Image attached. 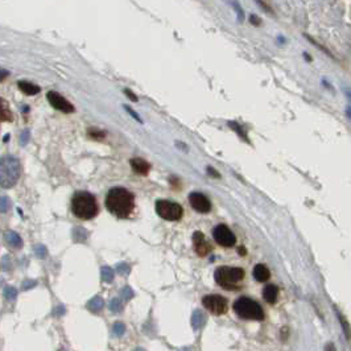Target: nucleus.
<instances>
[{
	"mask_svg": "<svg viewBox=\"0 0 351 351\" xmlns=\"http://www.w3.org/2000/svg\"><path fill=\"white\" fill-rule=\"evenodd\" d=\"M193 328L194 329H201L205 324H206V317L204 316V313L202 311H196L194 313V316H193Z\"/></svg>",
	"mask_w": 351,
	"mask_h": 351,
	"instance_id": "a211bd4d",
	"label": "nucleus"
},
{
	"mask_svg": "<svg viewBox=\"0 0 351 351\" xmlns=\"http://www.w3.org/2000/svg\"><path fill=\"white\" fill-rule=\"evenodd\" d=\"M251 22L255 24V25H259V24H260V21H258V18H256V16H251Z\"/></svg>",
	"mask_w": 351,
	"mask_h": 351,
	"instance_id": "2f4dec72",
	"label": "nucleus"
},
{
	"mask_svg": "<svg viewBox=\"0 0 351 351\" xmlns=\"http://www.w3.org/2000/svg\"><path fill=\"white\" fill-rule=\"evenodd\" d=\"M124 93L127 94V97H128V98L131 99V101H134V102H138V97H136V95H135V94L132 93L131 90L125 89V90H124Z\"/></svg>",
	"mask_w": 351,
	"mask_h": 351,
	"instance_id": "a878e982",
	"label": "nucleus"
},
{
	"mask_svg": "<svg viewBox=\"0 0 351 351\" xmlns=\"http://www.w3.org/2000/svg\"><path fill=\"white\" fill-rule=\"evenodd\" d=\"M21 174L20 161L14 156H5L0 160V186L8 189L18 183Z\"/></svg>",
	"mask_w": 351,
	"mask_h": 351,
	"instance_id": "7ed1b4c3",
	"label": "nucleus"
},
{
	"mask_svg": "<svg viewBox=\"0 0 351 351\" xmlns=\"http://www.w3.org/2000/svg\"><path fill=\"white\" fill-rule=\"evenodd\" d=\"M103 280L104 281H111L114 279V275H112V271L110 268H103Z\"/></svg>",
	"mask_w": 351,
	"mask_h": 351,
	"instance_id": "4be33fe9",
	"label": "nucleus"
},
{
	"mask_svg": "<svg viewBox=\"0 0 351 351\" xmlns=\"http://www.w3.org/2000/svg\"><path fill=\"white\" fill-rule=\"evenodd\" d=\"M8 76V71H5V70H0V81L1 80H4L5 77Z\"/></svg>",
	"mask_w": 351,
	"mask_h": 351,
	"instance_id": "7c9ffc66",
	"label": "nucleus"
},
{
	"mask_svg": "<svg viewBox=\"0 0 351 351\" xmlns=\"http://www.w3.org/2000/svg\"><path fill=\"white\" fill-rule=\"evenodd\" d=\"M19 89L21 90L22 93L27 94V95H36V94L40 93V87L35 83H31L28 81H20L19 82Z\"/></svg>",
	"mask_w": 351,
	"mask_h": 351,
	"instance_id": "dca6fc26",
	"label": "nucleus"
},
{
	"mask_svg": "<svg viewBox=\"0 0 351 351\" xmlns=\"http://www.w3.org/2000/svg\"><path fill=\"white\" fill-rule=\"evenodd\" d=\"M112 331H114L116 337H122L125 331V326L123 324H120V322H116V324L114 325V328H112Z\"/></svg>",
	"mask_w": 351,
	"mask_h": 351,
	"instance_id": "aec40b11",
	"label": "nucleus"
},
{
	"mask_svg": "<svg viewBox=\"0 0 351 351\" xmlns=\"http://www.w3.org/2000/svg\"><path fill=\"white\" fill-rule=\"evenodd\" d=\"M111 310L115 311V313H118V311L122 310V305H120L118 300H114V301L111 302Z\"/></svg>",
	"mask_w": 351,
	"mask_h": 351,
	"instance_id": "393cba45",
	"label": "nucleus"
},
{
	"mask_svg": "<svg viewBox=\"0 0 351 351\" xmlns=\"http://www.w3.org/2000/svg\"><path fill=\"white\" fill-rule=\"evenodd\" d=\"M156 213L165 221L176 222V221H180L183 218L184 209L181 205L172 202V201L159 200L156 202Z\"/></svg>",
	"mask_w": 351,
	"mask_h": 351,
	"instance_id": "423d86ee",
	"label": "nucleus"
},
{
	"mask_svg": "<svg viewBox=\"0 0 351 351\" xmlns=\"http://www.w3.org/2000/svg\"><path fill=\"white\" fill-rule=\"evenodd\" d=\"M135 351H145V350H144V349H136Z\"/></svg>",
	"mask_w": 351,
	"mask_h": 351,
	"instance_id": "72a5a7b5",
	"label": "nucleus"
},
{
	"mask_svg": "<svg viewBox=\"0 0 351 351\" xmlns=\"http://www.w3.org/2000/svg\"><path fill=\"white\" fill-rule=\"evenodd\" d=\"M106 207L118 218H128L135 207L134 194L125 187H112L107 193Z\"/></svg>",
	"mask_w": 351,
	"mask_h": 351,
	"instance_id": "f257e3e1",
	"label": "nucleus"
},
{
	"mask_svg": "<svg viewBox=\"0 0 351 351\" xmlns=\"http://www.w3.org/2000/svg\"><path fill=\"white\" fill-rule=\"evenodd\" d=\"M189 202L193 209L196 210L197 213L206 214L211 210V202L209 198L200 193V191H193L189 194Z\"/></svg>",
	"mask_w": 351,
	"mask_h": 351,
	"instance_id": "1a4fd4ad",
	"label": "nucleus"
},
{
	"mask_svg": "<svg viewBox=\"0 0 351 351\" xmlns=\"http://www.w3.org/2000/svg\"><path fill=\"white\" fill-rule=\"evenodd\" d=\"M325 351H337V350H335V347H334L333 343H328L326 347H325Z\"/></svg>",
	"mask_w": 351,
	"mask_h": 351,
	"instance_id": "c756f323",
	"label": "nucleus"
},
{
	"mask_svg": "<svg viewBox=\"0 0 351 351\" xmlns=\"http://www.w3.org/2000/svg\"><path fill=\"white\" fill-rule=\"evenodd\" d=\"M14 114L11 111L8 102L5 99L0 98V122H12Z\"/></svg>",
	"mask_w": 351,
	"mask_h": 351,
	"instance_id": "2eb2a0df",
	"label": "nucleus"
},
{
	"mask_svg": "<svg viewBox=\"0 0 351 351\" xmlns=\"http://www.w3.org/2000/svg\"><path fill=\"white\" fill-rule=\"evenodd\" d=\"M277 294H279V288L273 284H268L263 289V297L268 304H275L277 300Z\"/></svg>",
	"mask_w": 351,
	"mask_h": 351,
	"instance_id": "4468645a",
	"label": "nucleus"
},
{
	"mask_svg": "<svg viewBox=\"0 0 351 351\" xmlns=\"http://www.w3.org/2000/svg\"><path fill=\"white\" fill-rule=\"evenodd\" d=\"M89 309L91 311H99L103 308V300L101 297H95L89 302Z\"/></svg>",
	"mask_w": 351,
	"mask_h": 351,
	"instance_id": "6ab92c4d",
	"label": "nucleus"
},
{
	"mask_svg": "<svg viewBox=\"0 0 351 351\" xmlns=\"http://www.w3.org/2000/svg\"><path fill=\"white\" fill-rule=\"evenodd\" d=\"M245 277V271L238 267H219L215 271V281L223 289L236 290L239 289L240 281Z\"/></svg>",
	"mask_w": 351,
	"mask_h": 351,
	"instance_id": "20e7f679",
	"label": "nucleus"
},
{
	"mask_svg": "<svg viewBox=\"0 0 351 351\" xmlns=\"http://www.w3.org/2000/svg\"><path fill=\"white\" fill-rule=\"evenodd\" d=\"M48 101H49L50 104H52L56 110H58V111H62L65 112V114H70V112L74 111L73 104L63 98L62 95L56 93V91H49V93H48Z\"/></svg>",
	"mask_w": 351,
	"mask_h": 351,
	"instance_id": "9d476101",
	"label": "nucleus"
},
{
	"mask_svg": "<svg viewBox=\"0 0 351 351\" xmlns=\"http://www.w3.org/2000/svg\"><path fill=\"white\" fill-rule=\"evenodd\" d=\"M202 305H204L209 311L213 314L221 316L225 314L228 308V302L225 297L219 296V294H207L202 298Z\"/></svg>",
	"mask_w": 351,
	"mask_h": 351,
	"instance_id": "0eeeda50",
	"label": "nucleus"
},
{
	"mask_svg": "<svg viewBox=\"0 0 351 351\" xmlns=\"http://www.w3.org/2000/svg\"><path fill=\"white\" fill-rule=\"evenodd\" d=\"M123 294H124V298L125 300H129V298L132 297L134 296V293L132 292H129V289L128 288H125L124 290H123Z\"/></svg>",
	"mask_w": 351,
	"mask_h": 351,
	"instance_id": "bb28decb",
	"label": "nucleus"
},
{
	"mask_svg": "<svg viewBox=\"0 0 351 351\" xmlns=\"http://www.w3.org/2000/svg\"><path fill=\"white\" fill-rule=\"evenodd\" d=\"M193 247H194L197 255L201 258L207 256L211 251V246L209 245V242L206 240L205 235L201 231H196L193 234Z\"/></svg>",
	"mask_w": 351,
	"mask_h": 351,
	"instance_id": "9b49d317",
	"label": "nucleus"
},
{
	"mask_svg": "<svg viewBox=\"0 0 351 351\" xmlns=\"http://www.w3.org/2000/svg\"><path fill=\"white\" fill-rule=\"evenodd\" d=\"M125 110H127V111H128V112H129V114H131V115L134 116L135 119L138 120V122H140V123H142V119H140V118H139V116H138V115H136V112H135V111H132V110H131V108H129V107H125Z\"/></svg>",
	"mask_w": 351,
	"mask_h": 351,
	"instance_id": "c85d7f7f",
	"label": "nucleus"
},
{
	"mask_svg": "<svg viewBox=\"0 0 351 351\" xmlns=\"http://www.w3.org/2000/svg\"><path fill=\"white\" fill-rule=\"evenodd\" d=\"M71 210L77 218L87 221L97 217L99 207L93 194H90L89 191H78L71 200Z\"/></svg>",
	"mask_w": 351,
	"mask_h": 351,
	"instance_id": "f03ea898",
	"label": "nucleus"
},
{
	"mask_svg": "<svg viewBox=\"0 0 351 351\" xmlns=\"http://www.w3.org/2000/svg\"><path fill=\"white\" fill-rule=\"evenodd\" d=\"M4 293L8 298H15V297H16V289L8 287V288H5Z\"/></svg>",
	"mask_w": 351,
	"mask_h": 351,
	"instance_id": "b1692460",
	"label": "nucleus"
},
{
	"mask_svg": "<svg viewBox=\"0 0 351 351\" xmlns=\"http://www.w3.org/2000/svg\"><path fill=\"white\" fill-rule=\"evenodd\" d=\"M253 277H255V280L256 281L266 283V281L269 280L271 272H269V269H268L264 264H258V266H255V268H253Z\"/></svg>",
	"mask_w": 351,
	"mask_h": 351,
	"instance_id": "ddd939ff",
	"label": "nucleus"
},
{
	"mask_svg": "<svg viewBox=\"0 0 351 351\" xmlns=\"http://www.w3.org/2000/svg\"><path fill=\"white\" fill-rule=\"evenodd\" d=\"M213 238L222 247H232L236 243L235 234L226 225H218L217 227H214Z\"/></svg>",
	"mask_w": 351,
	"mask_h": 351,
	"instance_id": "6e6552de",
	"label": "nucleus"
},
{
	"mask_svg": "<svg viewBox=\"0 0 351 351\" xmlns=\"http://www.w3.org/2000/svg\"><path fill=\"white\" fill-rule=\"evenodd\" d=\"M89 135L91 136L93 139H98V140H102V139H104V136H106V132H103V131H99V129H90L89 131Z\"/></svg>",
	"mask_w": 351,
	"mask_h": 351,
	"instance_id": "412c9836",
	"label": "nucleus"
},
{
	"mask_svg": "<svg viewBox=\"0 0 351 351\" xmlns=\"http://www.w3.org/2000/svg\"><path fill=\"white\" fill-rule=\"evenodd\" d=\"M129 164L132 166L135 172L138 174H142V176H147L151 170V164L145 161L144 159H140V157H135L132 160L129 161Z\"/></svg>",
	"mask_w": 351,
	"mask_h": 351,
	"instance_id": "f8f14e48",
	"label": "nucleus"
},
{
	"mask_svg": "<svg viewBox=\"0 0 351 351\" xmlns=\"http://www.w3.org/2000/svg\"><path fill=\"white\" fill-rule=\"evenodd\" d=\"M5 240L8 242L9 246H12V247H20L21 246V239H20V236L14 231H8L5 234Z\"/></svg>",
	"mask_w": 351,
	"mask_h": 351,
	"instance_id": "f3484780",
	"label": "nucleus"
},
{
	"mask_svg": "<svg viewBox=\"0 0 351 351\" xmlns=\"http://www.w3.org/2000/svg\"><path fill=\"white\" fill-rule=\"evenodd\" d=\"M239 253H240V255H242V256H245V255H246L245 247H240V248H239Z\"/></svg>",
	"mask_w": 351,
	"mask_h": 351,
	"instance_id": "473e14b6",
	"label": "nucleus"
},
{
	"mask_svg": "<svg viewBox=\"0 0 351 351\" xmlns=\"http://www.w3.org/2000/svg\"><path fill=\"white\" fill-rule=\"evenodd\" d=\"M9 209V201L8 198H0V211H7Z\"/></svg>",
	"mask_w": 351,
	"mask_h": 351,
	"instance_id": "5701e85b",
	"label": "nucleus"
},
{
	"mask_svg": "<svg viewBox=\"0 0 351 351\" xmlns=\"http://www.w3.org/2000/svg\"><path fill=\"white\" fill-rule=\"evenodd\" d=\"M207 173H209L210 176H213V177H221V176H219V173H218V172H215V170H214L211 166H209V168H207Z\"/></svg>",
	"mask_w": 351,
	"mask_h": 351,
	"instance_id": "cd10ccee",
	"label": "nucleus"
},
{
	"mask_svg": "<svg viewBox=\"0 0 351 351\" xmlns=\"http://www.w3.org/2000/svg\"><path fill=\"white\" fill-rule=\"evenodd\" d=\"M234 310L243 320H264V311L258 302L248 297L238 298L234 304Z\"/></svg>",
	"mask_w": 351,
	"mask_h": 351,
	"instance_id": "39448f33",
	"label": "nucleus"
}]
</instances>
